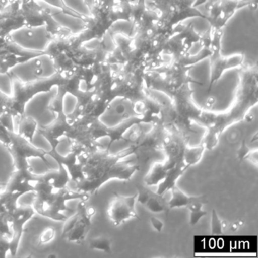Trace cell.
Returning <instances> with one entry per match:
<instances>
[{
	"label": "cell",
	"mask_w": 258,
	"mask_h": 258,
	"mask_svg": "<svg viewBox=\"0 0 258 258\" xmlns=\"http://www.w3.org/2000/svg\"><path fill=\"white\" fill-rule=\"evenodd\" d=\"M223 58L240 57L248 66L258 58V16L252 4L240 7L229 18L223 29L220 42Z\"/></svg>",
	"instance_id": "1"
},
{
	"label": "cell",
	"mask_w": 258,
	"mask_h": 258,
	"mask_svg": "<svg viewBox=\"0 0 258 258\" xmlns=\"http://www.w3.org/2000/svg\"><path fill=\"white\" fill-rule=\"evenodd\" d=\"M10 40L21 50L31 53H42L49 47L50 36L45 24L22 26L10 31Z\"/></svg>",
	"instance_id": "2"
},
{
	"label": "cell",
	"mask_w": 258,
	"mask_h": 258,
	"mask_svg": "<svg viewBox=\"0 0 258 258\" xmlns=\"http://www.w3.org/2000/svg\"><path fill=\"white\" fill-rule=\"evenodd\" d=\"M8 72L22 83H31L52 78L56 74L57 69L53 58L46 54L17 63L10 68Z\"/></svg>",
	"instance_id": "3"
},
{
	"label": "cell",
	"mask_w": 258,
	"mask_h": 258,
	"mask_svg": "<svg viewBox=\"0 0 258 258\" xmlns=\"http://www.w3.org/2000/svg\"><path fill=\"white\" fill-rule=\"evenodd\" d=\"M58 93V87L54 85L47 91L34 95L25 104V114L41 126H49L55 119V114L50 109V106Z\"/></svg>",
	"instance_id": "4"
},
{
	"label": "cell",
	"mask_w": 258,
	"mask_h": 258,
	"mask_svg": "<svg viewBox=\"0 0 258 258\" xmlns=\"http://www.w3.org/2000/svg\"><path fill=\"white\" fill-rule=\"evenodd\" d=\"M137 197V193L132 196H124L114 193L108 209V217L114 226H120L131 219L140 220L136 210Z\"/></svg>",
	"instance_id": "5"
},
{
	"label": "cell",
	"mask_w": 258,
	"mask_h": 258,
	"mask_svg": "<svg viewBox=\"0 0 258 258\" xmlns=\"http://www.w3.org/2000/svg\"><path fill=\"white\" fill-rule=\"evenodd\" d=\"M188 78L191 85L205 87L208 91L212 81V66L209 57L195 63L188 69Z\"/></svg>",
	"instance_id": "6"
},
{
	"label": "cell",
	"mask_w": 258,
	"mask_h": 258,
	"mask_svg": "<svg viewBox=\"0 0 258 258\" xmlns=\"http://www.w3.org/2000/svg\"><path fill=\"white\" fill-rule=\"evenodd\" d=\"M137 194V202L151 212L158 214L168 209L167 202H165L163 196L151 191L146 187L139 186Z\"/></svg>",
	"instance_id": "7"
},
{
	"label": "cell",
	"mask_w": 258,
	"mask_h": 258,
	"mask_svg": "<svg viewBox=\"0 0 258 258\" xmlns=\"http://www.w3.org/2000/svg\"><path fill=\"white\" fill-rule=\"evenodd\" d=\"M188 168H189V167L184 164L183 161L180 164H176L173 167L168 168L165 177L158 184V189L155 192L163 196L166 191H170L172 188L176 186L178 179Z\"/></svg>",
	"instance_id": "8"
},
{
	"label": "cell",
	"mask_w": 258,
	"mask_h": 258,
	"mask_svg": "<svg viewBox=\"0 0 258 258\" xmlns=\"http://www.w3.org/2000/svg\"><path fill=\"white\" fill-rule=\"evenodd\" d=\"M55 23L69 30L74 34L82 32L86 28V23L81 18L63 13L62 11L51 15Z\"/></svg>",
	"instance_id": "9"
},
{
	"label": "cell",
	"mask_w": 258,
	"mask_h": 258,
	"mask_svg": "<svg viewBox=\"0 0 258 258\" xmlns=\"http://www.w3.org/2000/svg\"><path fill=\"white\" fill-rule=\"evenodd\" d=\"M206 198L205 196L191 197L189 203L187 205L189 212L190 226H196L202 217L207 214V211L203 209L204 205L206 203Z\"/></svg>",
	"instance_id": "10"
},
{
	"label": "cell",
	"mask_w": 258,
	"mask_h": 258,
	"mask_svg": "<svg viewBox=\"0 0 258 258\" xmlns=\"http://www.w3.org/2000/svg\"><path fill=\"white\" fill-rule=\"evenodd\" d=\"M167 168L161 163H155L151 167L147 176L145 178V182L147 185H158L165 177Z\"/></svg>",
	"instance_id": "11"
},
{
	"label": "cell",
	"mask_w": 258,
	"mask_h": 258,
	"mask_svg": "<svg viewBox=\"0 0 258 258\" xmlns=\"http://www.w3.org/2000/svg\"><path fill=\"white\" fill-rule=\"evenodd\" d=\"M171 199L167 202L169 210L175 209L178 208H186L187 205L191 200L190 196H187L182 190L177 186H175L171 190Z\"/></svg>",
	"instance_id": "12"
},
{
	"label": "cell",
	"mask_w": 258,
	"mask_h": 258,
	"mask_svg": "<svg viewBox=\"0 0 258 258\" xmlns=\"http://www.w3.org/2000/svg\"><path fill=\"white\" fill-rule=\"evenodd\" d=\"M205 149V148L203 144L199 147L185 149L183 155L184 164H186L189 167L191 166L196 165L202 159Z\"/></svg>",
	"instance_id": "13"
},
{
	"label": "cell",
	"mask_w": 258,
	"mask_h": 258,
	"mask_svg": "<svg viewBox=\"0 0 258 258\" xmlns=\"http://www.w3.org/2000/svg\"><path fill=\"white\" fill-rule=\"evenodd\" d=\"M61 3L75 13L84 16H91V11L85 0H61Z\"/></svg>",
	"instance_id": "14"
},
{
	"label": "cell",
	"mask_w": 258,
	"mask_h": 258,
	"mask_svg": "<svg viewBox=\"0 0 258 258\" xmlns=\"http://www.w3.org/2000/svg\"><path fill=\"white\" fill-rule=\"evenodd\" d=\"M183 25L190 26L196 32L205 34L211 28V23L207 19L200 17H192L184 21Z\"/></svg>",
	"instance_id": "15"
},
{
	"label": "cell",
	"mask_w": 258,
	"mask_h": 258,
	"mask_svg": "<svg viewBox=\"0 0 258 258\" xmlns=\"http://www.w3.org/2000/svg\"><path fill=\"white\" fill-rule=\"evenodd\" d=\"M28 164L34 174L43 175L49 171V167L40 157H30L28 158Z\"/></svg>",
	"instance_id": "16"
},
{
	"label": "cell",
	"mask_w": 258,
	"mask_h": 258,
	"mask_svg": "<svg viewBox=\"0 0 258 258\" xmlns=\"http://www.w3.org/2000/svg\"><path fill=\"white\" fill-rule=\"evenodd\" d=\"M78 99L75 95L67 92L63 96L62 111L66 115L73 114L78 105Z\"/></svg>",
	"instance_id": "17"
},
{
	"label": "cell",
	"mask_w": 258,
	"mask_h": 258,
	"mask_svg": "<svg viewBox=\"0 0 258 258\" xmlns=\"http://www.w3.org/2000/svg\"><path fill=\"white\" fill-rule=\"evenodd\" d=\"M0 92L7 96H13L14 85L9 74L0 72Z\"/></svg>",
	"instance_id": "18"
},
{
	"label": "cell",
	"mask_w": 258,
	"mask_h": 258,
	"mask_svg": "<svg viewBox=\"0 0 258 258\" xmlns=\"http://www.w3.org/2000/svg\"><path fill=\"white\" fill-rule=\"evenodd\" d=\"M31 143L37 149L45 151L46 152H50L52 149V146L50 142L45 137V136L39 132H36L34 134Z\"/></svg>",
	"instance_id": "19"
},
{
	"label": "cell",
	"mask_w": 258,
	"mask_h": 258,
	"mask_svg": "<svg viewBox=\"0 0 258 258\" xmlns=\"http://www.w3.org/2000/svg\"><path fill=\"white\" fill-rule=\"evenodd\" d=\"M223 222L220 220L216 210H213L211 214V234L214 235H221L223 233Z\"/></svg>",
	"instance_id": "20"
},
{
	"label": "cell",
	"mask_w": 258,
	"mask_h": 258,
	"mask_svg": "<svg viewBox=\"0 0 258 258\" xmlns=\"http://www.w3.org/2000/svg\"><path fill=\"white\" fill-rule=\"evenodd\" d=\"M95 248L99 249V250H103L105 252L110 253L111 252V243L108 238H99L96 239L93 244Z\"/></svg>",
	"instance_id": "21"
},
{
	"label": "cell",
	"mask_w": 258,
	"mask_h": 258,
	"mask_svg": "<svg viewBox=\"0 0 258 258\" xmlns=\"http://www.w3.org/2000/svg\"><path fill=\"white\" fill-rule=\"evenodd\" d=\"M71 144L67 140H61L56 146V152L62 157H67L71 152Z\"/></svg>",
	"instance_id": "22"
},
{
	"label": "cell",
	"mask_w": 258,
	"mask_h": 258,
	"mask_svg": "<svg viewBox=\"0 0 258 258\" xmlns=\"http://www.w3.org/2000/svg\"><path fill=\"white\" fill-rule=\"evenodd\" d=\"M36 193L34 191H28L22 195L19 199H18V203L21 206H28L31 205L35 199Z\"/></svg>",
	"instance_id": "23"
},
{
	"label": "cell",
	"mask_w": 258,
	"mask_h": 258,
	"mask_svg": "<svg viewBox=\"0 0 258 258\" xmlns=\"http://www.w3.org/2000/svg\"><path fill=\"white\" fill-rule=\"evenodd\" d=\"M113 28L115 31H119V32L129 34L131 32V25L126 21H118L116 22L115 25H113Z\"/></svg>",
	"instance_id": "24"
},
{
	"label": "cell",
	"mask_w": 258,
	"mask_h": 258,
	"mask_svg": "<svg viewBox=\"0 0 258 258\" xmlns=\"http://www.w3.org/2000/svg\"><path fill=\"white\" fill-rule=\"evenodd\" d=\"M150 223L151 225H152V228H153L155 231H157V232H162L164 226L162 220L157 218V217H152L150 218Z\"/></svg>",
	"instance_id": "25"
},
{
	"label": "cell",
	"mask_w": 258,
	"mask_h": 258,
	"mask_svg": "<svg viewBox=\"0 0 258 258\" xmlns=\"http://www.w3.org/2000/svg\"><path fill=\"white\" fill-rule=\"evenodd\" d=\"M45 158H46V160L47 161L49 166H50L51 168L55 170L59 169V164H58V161H57L53 157H52L49 155H46Z\"/></svg>",
	"instance_id": "26"
},
{
	"label": "cell",
	"mask_w": 258,
	"mask_h": 258,
	"mask_svg": "<svg viewBox=\"0 0 258 258\" xmlns=\"http://www.w3.org/2000/svg\"><path fill=\"white\" fill-rule=\"evenodd\" d=\"M52 237H53V230L51 229H47V230L45 231L44 233L42 235V241H49V240L52 239Z\"/></svg>",
	"instance_id": "27"
},
{
	"label": "cell",
	"mask_w": 258,
	"mask_h": 258,
	"mask_svg": "<svg viewBox=\"0 0 258 258\" xmlns=\"http://www.w3.org/2000/svg\"><path fill=\"white\" fill-rule=\"evenodd\" d=\"M78 199H70V200L66 201V205L69 209H75L78 205Z\"/></svg>",
	"instance_id": "28"
},
{
	"label": "cell",
	"mask_w": 258,
	"mask_h": 258,
	"mask_svg": "<svg viewBox=\"0 0 258 258\" xmlns=\"http://www.w3.org/2000/svg\"><path fill=\"white\" fill-rule=\"evenodd\" d=\"M238 228H239V223H232L229 224V229L232 232H235V231L238 230Z\"/></svg>",
	"instance_id": "29"
},
{
	"label": "cell",
	"mask_w": 258,
	"mask_h": 258,
	"mask_svg": "<svg viewBox=\"0 0 258 258\" xmlns=\"http://www.w3.org/2000/svg\"><path fill=\"white\" fill-rule=\"evenodd\" d=\"M79 89L81 91H85L86 89H87V84H86L85 81H81L79 84Z\"/></svg>",
	"instance_id": "30"
},
{
	"label": "cell",
	"mask_w": 258,
	"mask_h": 258,
	"mask_svg": "<svg viewBox=\"0 0 258 258\" xmlns=\"http://www.w3.org/2000/svg\"><path fill=\"white\" fill-rule=\"evenodd\" d=\"M4 0H0V9H1V7H2L3 5H4Z\"/></svg>",
	"instance_id": "31"
}]
</instances>
